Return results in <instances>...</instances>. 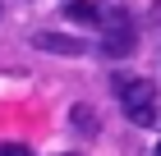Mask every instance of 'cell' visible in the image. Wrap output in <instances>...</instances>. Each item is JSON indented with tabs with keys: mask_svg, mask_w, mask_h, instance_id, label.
Returning <instances> with one entry per match:
<instances>
[{
	"mask_svg": "<svg viewBox=\"0 0 161 156\" xmlns=\"http://www.w3.org/2000/svg\"><path fill=\"white\" fill-rule=\"evenodd\" d=\"M115 92H120L124 115H129V120H134V115H143V110H157V87H152L147 78H129V73H115Z\"/></svg>",
	"mask_w": 161,
	"mask_h": 156,
	"instance_id": "cell-1",
	"label": "cell"
},
{
	"mask_svg": "<svg viewBox=\"0 0 161 156\" xmlns=\"http://www.w3.org/2000/svg\"><path fill=\"white\" fill-rule=\"evenodd\" d=\"M134 46H138V37H134V28H129V23H124V28H106V32H101V55H111V60H124Z\"/></svg>",
	"mask_w": 161,
	"mask_h": 156,
	"instance_id": "cell-2",
	"label": "cell"
},
{
	"mask_svg": "<svg viewBox=\"0 0 161 156\" xmlns=\"http://www.w3.org/2000/svg\"><path fill=\"white\" fill-rule=\"evenodd\" d=\"M32 46H37V51H51V55H87V41H78V37H60V32H37Z\"/></svg>",
	"mask_w": 161,
	"mask_h": 156,
	"instance_id": "cell-3",
	"label": "cell"
},
{
	"mask_svg": "<svg viewBox=\"0 0 161 156\" xmlns=\"http://www.w3.org/2000/svg\"><path fill=\"white\" fill-rule=\"evenodd\" d=\"M97 23H101V32H106V28H124L129 23V9H124L120 0H101L97 5Z\"/></svg>",
	"mask_w": 161,
	"mask_h": 156,
	"instance_id": "cell-4",
	"label": "cell"
},
{
	"mask_svg": "<svg viewBox=\"0 0 161 156\" xmlns=\"http://www.w3.org/2000/svg\"><path fill=\"white\" fill-rule=\"evenodd\" d=\"M69 124H74L83 138H92V133H97V115H92V106H83V101H78V106L69 110Z\"/></svg>",
	"mask_w": 161,
	"mask_h": 156,
	"instance_id": "cell-5",
	"label": "cell"
},
{
	"mask_svg": "<svg viewBox=\"0 0 161 156\" xmlns=\"http://www.w3.org/2000/svg\"><path fill=\"white\" fill-rule=\"evenodd\" d=\"M64 14H69L74 23H97V5H92V0H74Z\"/></svg>",
	"mask_w": 161,
	"mask_h": 156,
	"instance_id": "cell-6",
	"label": "cell"
},
{
	"mask_svg": "<svg viewBox=\"0 0 161 156\" xmlns=\"http://www.w3.org/2000/svg\"><path fill=\"white\" fill-rule=\"evenodd\" d=\"M0 156H32L28 147H19V143H9V147H0Z\"/></svg>",
	"mask_w": 161,
	"mask_h": 156,
	"instance_id": "cell-7",
	"label": "cell"
},
{
	"mask_svg": "<svg viewBox=\"0 0 161 156\" xmlns=\"http://www.w3.org/2000/svg\"><path fill=\"white\" fill-rule=\"evenodd\" d=\"M157 156H161V147H157Z\"/></svg>",
	"mask_w": 161,
	"mask_h": 156,
	"instance_id": "cell-8",
	"label": "cell"
},
{
	"mask_svg": "<svg viewBox=\"0 0 161 156\" xmlns=\"http://www.w3.org/2000/svg\"><path fill=\"white\" fill-rule=\"evenodd\" d=\"M69 156H74V152H69Z\"/></svg>",
	"mask_w": 161,
	"mask_h": 156,
	"instance_id": "cell-9",
	"label": "cell"
}]
</instances>
